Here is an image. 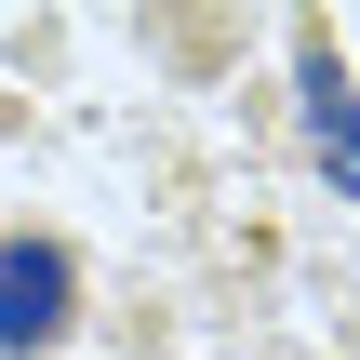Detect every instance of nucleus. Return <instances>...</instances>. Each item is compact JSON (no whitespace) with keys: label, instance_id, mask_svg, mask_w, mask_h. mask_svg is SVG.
Masks as SVG:
<instances>
[{"label":"nucleus","instance_id":"f257e3e1","mask_svg":"<svg viewBox=\"0 0 360 360\" xmlns=\"http://www.w3.org/2000/svg\"><path fill=\"white\" fill-rule=\"evenodd\" d=\"M80 321V267H67V240H0V347H53Z\"/></svg>","mask_w":360,"mask_h":360},{"label":"nucleus","instance_id":"f03ea898","mask_svg":"<svg viewBox=\"0 0 360 360\" xmlns=\"http://www.w3.org/2000/svg\"><path fill=\"white\" fill-rule=\"evenodd\" d=\"M307 147H321V174L360 200V94H347V53L334 40H307Z\"/></svg>","mask_w":360,"mask_h":360}]
</instances>
